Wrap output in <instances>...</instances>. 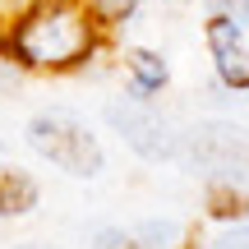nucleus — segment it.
<instances>
[{
	"label": "nucleus",
	"instance_id": "1",
	"mask_svg": "<svg viewBox=\"0 0 249 249\" xmlns=\"http://www.w3.org/2000/svg\"><path fill=\"white\" fill-rule=\"evenodd\" d=\"M92 46H97V28H92L88 9L74 0L33 5L5 33V51L23 70H74L92 55Z\"/></svg>",
	"mask_w": 249,
	"mask_h": 249
},
{
	"label": "nucleus",
	"instance_id": "2",
	"mask_svg": "<svg viewBox=\"0 0 249 249\" xmlns=\"http://www.w3.org/2000/svg\"><path fill=\"white\" fill-rule=\"evenodd\" d=\"M28 143H33L37 157H46L51 166H60L65 176H79V180L102 176V166H107L97 134L79 116H70V111H42V116H33L28 120Z\"/></svg>",
	"mask_w": 249,
	"mask_h": 249
},
{
	"label": "nucleus",
	"instance_id": "3",
	"mask_svg": "<svg viewBox=\"0 0 249 249\" xmlns=\"http://www.w3.org/2000/svg\"><path fill=\"white\" fill-rule=\"evenodd\" d=\"M107 124L139 152V157H148V161L180 157V134L171 129V120L161 116L152 102H134V97L111 102V107H107Z\"/></svg>",
	"mask_w": 249,
	"mask_h": 249
},
{
	"label": "nucleus",
	"instance_id": "4",
	"mask_svg": "<svg viewBox=\"0 0 249 249\" xmlns=\"http://www.w3.org/2000/svg\"><path fill=\"white\" fill-rule=\"evenodd\" d=\"M245 129L235 124H198L189 129V152L213 180H240V157H245Z\"/></svg>",
	"mask_w": 249,
	"mask_h": 249
},
{
	"label": "nucleus",
	"instance_id": "5",
	"mask_svg": "<svg viewBox=\"0 0 249 249\" xmlns=\"http://www.w3.org/2000/svg\"><path fill=\"white\" fill-rule=\"evenodd\" d=\"M208 46H213L217 74L226 88H249V46H245V28L231 18H208Z\"/></svg>",
	"mask_w": 249,
	"mask_h": 249
},
{
	"label": "nucleus",
	"instance_id": "6",
	"mask_svg": "<svg viewBox=\"0 0 249 249\" xmlns=\"http://www.w3.org/2000/svg\"><path fill=\"white\" fill-rule=\"evenodd\" d=\"M37 208V180L18 166H0V217H23Z\"/></svg>",
	"mask_w": 249,
	"mask_h": 249
},
{
	"label": "nucleus",
	"instance_id": "7",
	"mask_svg": "<svg viewBox=\"0 0 249 249\" xmlns=\"http://www.w3.org/2000/svg\"><path fill=\"white\" fill-rule=\"evenodd\" d=\"M171 70L157 51H129V97L134 102H148L157 88H166Z\"/></svg>",
	"mask_w": 249,
	"mask_h": 249
},
{
	"label": "nucleus",
	"instance_id": "8",
	"mask_svg": "<svg viewBox=\"0 0 249 249\" xmlns=\"http://www.w3.org/2000/svg\"><path fill=\"white\" fill-rule=\"evenodd\" d=\"M134 235H139V245H143V249H180V245H185V226L171 222V217L134 226Z\"/></svg>",
	"mask_w": 249,
	"mask_h": 249
},
{
	"label": "nucleus",
	"instance_id": "9",
	"mask_svg": "<svg viewBox=\"0 0 249 249\" xmlns=\"http://www.w3.org/2000/svg\"><path fill=\"white\" fill-rule=\"evenodd\" d=\"M213 213L217 217H235V213H249V194L235 180H213Z\"/></svg>",
	"mask_w": 249,
	"mask_h": 249
},
{
	"label": "nucleus",
	"instance_id": "10",
	"mask_svg": "<svg viewBox=\"0 0 249 249\" xmlns=\"http://www.w3.org/2000/svg\"><path fill=\"white\" fill-rule=\"evenodd\" d=\"M143 0H83V9H88V18L92 23H107V28H116V23H124V18L139 9Z\"/></svg>",
	"mask_w": 249,
	"mask_h": 249
},
{
	"label": "nucleus",
	"instance_id": "11",
	"mask_svg": "<svg viewBox=\"0 0 249 249\" xmlns=\"http://www.w3.org/2000/svg\"><path fill=\"white\" fill-rule=\"evenodd\" d=\"M194 249H249V226L240 222V226H222V231H213V235H203Z\"/></svg>",
	"mask_w": 249,
	"mask_h": 249
},
{
	"label": "nucleus",
	"instance_id": "12",
	"mask_svg": "<svg viewBox=\"0 0 249 249\" xmlns=\"http://www.w3.org/2000/svg\"><path fill=\"white\" fill-rule=\"evenodd\" d=\"M92 249H143L139 235L124 231V226H102L97 235H92Z\"/></svg>",
	"mask_w": 249,
	"mask_h": 249
},
{
	"label": "nucleus",
	"instance_id": "13",
	"mask_svg": "<svg viewBox=\"0 0 249 249\" xmlns=\"http://www.w3.org/2000/svg\"><path fill=\"white\" fill-rule=\"evenodd\" d=\"M208 5H213L217 18H231V23L249 28V0H208Z\"/></svg>",
	"mask_w": 249,
	"mask_h": 249
},
{
	"label": "nucleus",
	"instance_id": "14",
	"mask_svg": "<svg viewBox=\"0 0 249 249\" xmlns=\"http://www.w3.org/2000/svg\"><path fill=\"white\" fill-rule=\"evenodd\" d=\"M14 249H55V245H42V240H23V245H14Z\"/></svg>",
	"mask_w": 249,
	"mask_h": 249
}]
</instances>
